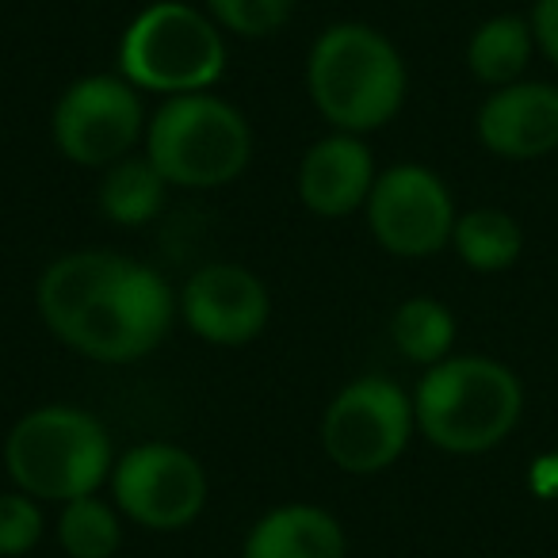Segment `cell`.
Masks as SVG:
<instances>
[{"label":"cell","mask_w":558,"mask_h":558,"mask_svg":"<svg viewBox=\"0 0 558 558\" xmlns=\"http://www.w3.org/2000/svg\"><path fill=\"white\" fill-rule=\"evenodd\" d=\"M39 318L93 364H138L165 344L180 318L172 283L116 248H70L35 283Z\"/></svg>","instance_id":"cell-1"},{"label":"cell","mask_w":558,"mask_h":558,"mask_svg":"<svg viewBox=\"0 0 558 558\" xmlns=\"http://www.w3.org/2000/svg\"><path fill=\"white\" fill-rule=\"evenodd\" d=\"M306 93L333 131L372 134L402 111L410 93L405 58L379 27L344 20L314 39Z\"/></svg>","instance_id":"cell-2"},{"label":"cell","mask_w":558,"mask_h":558,"mask_svg":"<svg viewBox=\"0 0 558 558\" xmlns=\"http://www.w3.org/2000/svg\"><path fill=\"white\" fill-rule=\"evenodd\" d=\"M417 433L448 456H482L509 440L524 413L517 372L489 356H448L413 390Z\"/></svg>","instance_id":"cell-3"},{"label":"cell","mask_w":558,"mask_h":558,"mask_svg":"<svg viewBox=\"0 0 558 558\" xmlns=\"http://www.w3.org/2000/svg\"><path fill=\"white\" fill-rule=\"evenodd\" d=\"M116 440L96 413L70 402L27 410L4 436V466L16 489L35 501H77L116 471Z\"/></svg>","instance_id":"cell-4"},{"label":"cell","mask_w":558,"mask_h":558,"mask_svg":"<svg viewBox=\"0 0 558 558\" xmlns=\"http://www.w3.org/2000/svg\"><path fill=\"white\" fill-rule=\"evenodd\" d=\"M146 157L169 187L210 192L226 187L253 161V126L230 100L210 93H184L161 100L146 123Z\"/></svg>","instance_id":"cell-5"},{"label":"cell","mask_w":558,"mask_h":558,"mask_svg":"<svg viewBox=\"0 0 558 558\" xmlns=\"http://www.w3.org/2000/svg\"><path fill=\"white\" fill-rule=\"evenodd\" d=\"M226 32L184 0L146 4L119 39V77L149 96L210 93L226 73Z\"/></svg>","instance_id":"cell-6"},{"label":"cell","mask_w":558,"mask_h":558,"mask_svg":"<svg viewBox=\"0 0 558 558\" xmlns=\"http://www.w3.org/2000/svg\"><path fill=\"white\" fill-rule=\"evenodd\" d=\"M417 413L413 395H405L387 375H360L344 383L322 413V451L344 474H383L405 456Z\"/></svg>","instance_id":"cell-7"},{"label":"cell","mask_w":558,"mask_h":558,"mask_svg":"<svg viewBox=\"0 0 558 558\" xmlns=\"http://www.w3.org/2000/svg\"><path fill=\"white\" fill-rule=\"evenodd\" d=\"M108 486L123 520L146 532H184L203 517L210 497L207 466L187 448L169 440L126 448L116 459Z\"/></svg>","instance_id":"cell-8"},{"label":"cell","mask_w":558,"mask_h":558,"mask_svg":"<svg viewBox=\"0 0 558 558\" xmlns=\"http://www.w3.org/2000/svg\"><path fill=\"white\" fill-rule=\"evenodd\" d=\"M146 104L131 81L119 73H88L58 96L50 134L70 165L108 169L131 157V149L146 138Z\"/></svg>","instance_id":"cell-9"},{"label":"cell","mask_w":558,"mask_h":558,"mask_svg":"<svg viewBox=\"0 0 558 558\" xmlns=\"http://www.w3.org/2000/svg\"><path fill=\"white\" fill-rule=\"evenodd\" d=\"M364 215L372 238L402 260H425L448 248L459 218L448 184L433 169L413 161L375 177Z\"/></svg>","instance_id":"cell-10"},{"label":"cell","mask_w":558,"mask_h":558,"mask_svg":"<svg viewBox=\"0 0 558 558\" xmlns=\"http://www.w3.org/2000/svg\"><path fill=\"white\" fill-rule=\"evenodd\" d=\"M180 318L187 333L215 349H245L268 329L271 295L264 279L241 264H203L180 291Z\"/></svg>","instance_id":"cell-11"},{"label":"cell","mask_w":558,"mask_h":558,"mask_svg":"<svg viewBox=\"0 0 558 558\" xmlns=\"http://www.w3.org/2000/svg\"><path fill=\"white\" fill-rule=\"evenodd\" d=\"M478 142L505 161H535L558 149V88L517 81L494 88L478 108Z\"/></svg>","instance_id":"cell-12"},{"label":"cell","mask_w":558,"mask_h":558,"mask_svg":"<svg viewBox=\"0 0 558 558\" xmlns=\"http://www.w3.org/2000/svg\"><path fill=\"white\" fill-rule=\"evenodd\" d=\"M375 157L364 134L329 131L299 161V199L318 218H349L364 210L375 187Z\"/></svg>","instance_id":"cell-13"},{"label":"cell","mask_w":558,"mask_h":558,"mask_svg":"<svg viewBox=\"0 0 558 558\" xmlns=\"http://www.w3.org/2000/svg\"><path fill=\"white\" fill-rule=\"evenodd\" d=\"M349 539H344L341 520L322 505L288 501L268 509L253 520L241 558H344Z\"/></svg>","instance_id":"cell-14"},{"label":"cell","mask_w":558,"mask_h":558,"mask_svg":"<svg viewBox=\"0 0 558 558\" xmlns=\"http://www.w3.org/2000/svg\"><path fill=\"white\" fill-rule=\"evenodd\" d=\"M165 195H169V180L154 169L146 154H131L104 169L100 210L108 222L123 226V230H138V226L154 222L165 207Z\"/></svg>","instance_id":"cell-15"},{"label":"cell","mask_w":558,"mask_h":558,"mask_svg":"<svg viewBox=\"0 0 558 558\" xmlns=\"http://www.w3.org/2000/svg\"><path fill=\"white\" fill-rule=\"evenodd\" d=\"M532 47H535V35L527 20L494 16L466 43V65H471L474 81H482L489 88L517 85L524 77L527 62H532Z\"/></svg>","instance_id":"cell-16"},{"label":"cell","mask_w":558,"mask_h":558,"mask_svg":"<svg viewBox=\"0 0 558 558\" xmlns=\"http://www.w3.org/2000/svg\"><path fill=\"white\" fill-rule=\"evenodd\" d=\"M456 314L440 303V299L413 295L390 318V337H395V349L402 352V360L417 367H433L440 360L451 356V344H456Z\"/></svg>","instance_id":"cell-17"},{"label":"cell","mask_w":558,"mask_h":558,"mask_svg":"<svg viewBox=\"0 0 558 558\" xmlns=\"http://www.w3.org/2000/svg\"><path fill=\"white\" fill-rule=\"evenodd\" d=\"M459 260L474 271H505L517 264L520 248H524V233H520L517 218L505 215L497 207H478L456 218V233H451Z\"/></svg>","instance_id":"cell-18"},{"label":"cell","mask_w":558,"mask_h":558,"mask_svg":"<svg viewBox=\"0 0 558 558\" xmlns=\"http://www.w3.org/2000/svg\"><path fill=\"white\" fill-rule=\"evenodd\" d=\"M58 543L70 558H116L123 547V512L116 501L96 494L65 501L58 517Z\"/></svg>","instance_id":"cell-19"},{"label":"cell","mask_w":558,"mask_h":558,"mask_svg":"<svg viewBox=\"0 0 558 558\" xmlns=\"http://www.w3.org/2000/svg\"><path fill=\"white\" fill-rule=\"evenodd\" d=\"M218 27L238 39H268L295 16L299 0H203Z\"/></svg>","instance_id":"cell-20"},{"label":"cell","mask_w":558,"mask_h":558,"mask_svg":"<svg viewBox=\"0 0 558 558\" xmlns=\"http://www.w3.org/2000/svg\"><path fill=\"white\" fill-rule=\"evenodd\" d=\"M43 501H35L24 489L0 494V558H24L39 547L43 539Z\"/></svg>","instance_id":"cell-21"},{"label":"cell","mask_w":558,"mask_h":558,"mask_svg":"<svg viewBox=\"0 0 558 558\" xmlns=\"http://www.w3.org/2000/svg\"><path fill=\"white\" fill-rule=\"evenodd\" d=\"M532 35H535V47L547 54V62L558 65V0H535Z\"/></svg>","instance_id":"cell-22"},{"label":"cell","mask_w":558,"mask_h":558,"mask_svg":"<svg viewBox=\"0 0 558 558\" xmlns=\"http://www.w3.org/2000/svg\"><path fill=\"white\" fill-rule=\"evenodd\" d=\"M527 486H532V494L543 497V501H558V451L555 456L535 459L532 474H527Z\"/></svg>","instance_id":"cell-23"}]
</instances>
